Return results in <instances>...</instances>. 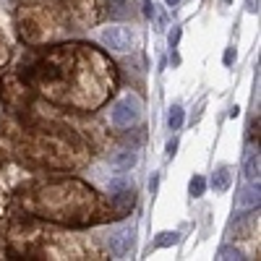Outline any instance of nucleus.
<instances>
[{
  "label": "nucleus",
  "mask_w": 261,
  "mask_h": 261,
  "mask_svg": "<svg viewBox=\"0 0 261 261\" xmlns=\"http://www.w3.org/2000/svg\"><path fill=\"white\" fill-rule=\"evenodd\" d=\"M130 6L128 3H120V0H113V3H105V16L110 18H130Z\"/></svg>",
  "instance_id": "nucleus-14"
},
{
  "label": "nucleus",
  "mask_w": 261,
  "mask_h": 261,
  "mask_svg": "<svg viewBox=\"0 0 261 261\" xmlns=\"http://www.w3.org/2000/svg\"><path fill=\"white\" fill-rule=\"evenodd\" d=\"M141 115V99L134 97V94H125L123 99L115 102L113 107V123L120 125V128H128V125H134Z\"/></svg>",
  "instance_id": "nucleus-7"
},
{
  "label": "nucleus",
  "mask_w": 261,
  "mask_h": 261,
  "mask_svg": "<svg viewBox=\"0 0 261 261\" xmlns=\"http://www.w3.org/2000/svg\"><path fill=\"white\" fill-rule=\"evenodd\" d=\"M165 3H167V6H170V8H175V6H178V3H180V0H165Z\"/></svg>",
  "instance_id": "nucleus-28"
},
{
  "label": "nucleus",
  "mask_w": 261,
  "mask_h": 261,
  "mask_svg": "<svg viewBox=\"0 0 261 261\" xmlns=\"http://www.w3.org/2000/svg\"><path fill=\"white\" fill-rule=\"evenodd\" d=\"M178 241H180V232L165 230V232H160V235L154 238V246H157V248H170V246H175Z\"/></svg>",
  "instance_id": "nucleus-15"
},
{
  "label": "nucleus",
  "mask_w": 261,
  "mask_h": 261,
  "mask_svg": "<svg viewBox=\"0 0 261 261\" xmlns=\"http://www.w3.org/2000/svg\"><path fill=\"white\" fill-rule=\"evenodd\" d=\"M134 241H136L134 227H123L115 235H110V251H113V256H118V258L128 256L130 248H134Z\"/></svg>",
  "instance_id": "nucleus-10"
},
{
  "label": "nucleus",
  "mask_w": 261,
  "mask_h": 261,
  "mask_svg": "<svg viewBox=\"0 0 261 261\" xmlns=\"http://www.w3.org/2000/svg\"><path fill=\"white\" fill-rule=\"evenodd\" d=\"M6 60H8V42H6L3 32H0V65H6Z\"/></svg>",
  "instance_id": "nucleus-21"
},
{
  "label": "nucleus",
  "mask_w": 261,
  "mask_h": 261,
  "mask_svg": "<svg viewBox=\"0 0 261 261\" xmlns=\"http://www.w3.org/2000/svg\"><path fill=\"white\" fill-rule=\"evenodd\" d=\"M230 183H232V172H230V167H225V165H222V167L212 175V188L222 193V191H227V188H230Z\"/></svg>",
  "instance_id": "nucleus-13"
},
{
  "label": "nucleus",
  "mask_w": 261,
  "mask_h": 261,
  "mask_svg": "<svg viewBox=\"0 0 261 261\" xmlns=\"http://www.w3.org/2000/svg\"><path fill=\"white\" fill-rule=\"evenodd\" d=\"M24 206L37 217L63 225H92L105 217V204L99 201L94 188L73 178L37 186L24 199Z\"/></svg>",
  "instance_id": "nucleus-2"
},
{
  "label": "nucleus",
  "mask_w": 261,
  "mask_h": 261,
  "mask_svg": "<svg viewBox=\"0 0 261 261\" xmlns=\"http://www.w3.org/2000/svg\"><path fill=\"white\" fill-rule=\"evenodd\" d=\"M167 125H170V130H178L183 125V107L180 105H172V110L167 115Z\"/></svg>",
  "instance_id": "nucleus-18"
},
{
  "label": "nucleus",
  "mask_w": 261,
  "mask_h": 261,
  "mask_svg": "<svg viewBox=\"0 0 261 261\" xmlns=\"http://www.w3.org/2000/svg\"><path fill=\"white\" fill-rule=\"evenodd\" d=\"M175 149H178V141L172 139V141L167 144V157H172V154H175Z\"/></svg>",
  "instance_id": "nucleus-26"
},
{
  "label": "nucleus",
  "mask_w": 261,
  "mask_h": 261,
  "mask_svg": "<svg viewBox=\"0 0 261 261\" xmlns=\"http://www.w3.org/2000/svg\"><path fill=\"white\" fill-rule=\"evenodd\" d=\"M11 251L29 258H86L84 248L58 230H42L16 222L11 227Z\"/></svg>",
  "instance_id": "nucleus-3"
},
{
  "label": "nucleus",
  "mask_w": 261,
  "mask_h": 261,
  "mask_svg": "<svg viewBox=\"0 0 261 261\" xmlns=\"http://www.w3.org/2000/svg\"><path fill=\"white\" fill-rule=\"evenodd\" d=\"M27 154L39 160L42 165L47 167H76L84 162V149L79 144H73L68 136H60V134H32L24 144Z\"/></svg>",
  "instance_id": "nucleus-4"
},
{
  "label": "nucleus",
  "mask_w": 261,
  "mask_h": 261,
  "mask_svg": "<svg viewBox=\"0 0 261 261\" xmlns=\"http://www.w3.org/2000/svg\"><path fill=\"white\" fill-rule=\"evenodd\" d=\"M188 191H191V196H193V199H199V196H204V191H206V180H204L201 175H193V178H191V186H188Z\"/></svg>",
  "instance_id": "nucleus-20"
},
{
  "label": "nucleus",
  "mask_w": 261,
  "mask_h": 261,
  "mask_svg": "<svg viewBox=\"0 0 261 261\" xmlns=\"http://www.w3.org/2000/svg\"><path fill=\"white\" fill-rule=\"evenodd\" d=\"M3 97H6V102L13 105V107H24V105L32 99V86L16 73V76L6 79V84H3Z\"/></svg>",
  "instance_id": "nucleus-8"
},
{
  "label": "nucleus",
  "mask_w": 261,
  "mask_h": 261,
  "mask_svg": "<svg viewBox=\"0 0 261 261\" xmlns=\"http://www.w3.org/2000/svg\"><path fill=\"white\" fill-rule=\"evenodd\" d=\"M16 21H18L21 37L29 45H47L63 32L58 13L50 11L47 6H21L16 13Z\"/></svg>",
  "instance_id": "nucleus-5"
},
{
  "label": "nucleus",
  "mask_w": 261,
  "mask_h": 261,
  "mask_svg": "<svg viewBox=\"0 0 261 261\" xmlns=\"http://www.w3.org/2000/svg\"><path fill=\"white\" fill-rule=\"evenodd\" d=\"M18 76L50 102L97 110L115 89V65L92 45H58L18 65Z\"/></svg>",
  "instance_id": "nucleus-1"
},
{
  "label": "nucleus",
  "mask_w": 261,
  "mask_h": 261,
  "mask_svg": "<svg viewBox=\"0 0 261 261\" xmlns=\"http://www.w3.org/2000/svg\"><path fill=\"white\" fill-rule=\"evenodd\" d=\"M232 60H235V47H227V53H225V65H232Z\"/></svg>",
  "instance_id": "nucleus-24"
},
{
  "label": "nucleus",
  "mask_w": 261,
  "mask_h": 261,
  "mask_svg": "<svg viewBox=\"0 0 261 261\" xmlns=\"http://www.w3.org/2000/svg\"><path fill=\"white\" fill-rule=\"evenodd\" d=\"M258 170H261L258 151H251V154H246V162H243V175H246V180L258 183Z\"/></svg>",
  "instance_id": "nucleus-12"
},
{
  "label": "nucleus",
  "mask_w": 261,
  "mask_h": 261,
  "mask_svg": "<svg viewBox=\"0 0 261 261\" xmlns=\"http://www.w3.org/2000/svg\"><path fill=\"white\" fill-rule=\"evenodd\" d=\"M149 188H151V193H154V191H157V175H154V178H151V180H149Z\"/></svg>",
  "instance_id": "nucleus-27"
},
{
  "label": "nucleus",
  "mask_w": 261,
  "mask_h": 261,
  "mask_svg": "<svg viewBox=\"0 0 261 261\" xmlns=\"http://www.w3.org/2000/svg\"><path fill=\"white\" fill-rule=\"evenodd\" d=\"M225 3H232V0H225Z\"/></svg>",
  "instance_id": "nucleus-29"
},
{
  "label": "nucleus",
  "mask_w": 261,
  "mask_h": 261,
  "mask_svg": "<svg viewBox=\"0 0 261 261\" xmlns=\"http://www.w3.org/2000/svg\"><path fill=\"white\" fill-rule=\"evenodd\" d=\"M102 16H105L102 0H58V18L63 27L89 29L99 24Z\"/></svg>",
  "instance_id": "nucleus-6"
},
{
  "label": "nucleus",
  "mask_w": 261,
  "mask_h": 261,
  "mask_svg": "<svg viewBox=\"0 0 261 261\" xmlns=\"http://www.w3.org/2000/svg\"><path fill=\"white\" fill-rule=\"evenodd\" d=\"M217 258H222V261H243V253L232 248V246H222L220 251H217Z\"/></svg>",
  "instance_id": "nucleus-19"
},
{
  "label": "nucleus",
  "mask_w": 261,
  "mask_h": 261,
  "mask_svg": "<svg viewBox=\"0 0 261 261\" xmlns=\"http://www.w3.org/2000/svg\"><path fill=\"white\" fill-rule=\"evenodd\" d=\"M134 201H136V191H134V186H125V188H120V191H113V217H125L128 212H130V206H134Z\"/></svg>",
  "instance_id": "nucleus-11"
},
{
  "label": "nucleus",
  "mask_w": 261,
  "mask_h": 261,
  "mask_svg": "<svg viewBox=\"0 0 261 261\" xmlns=\"http://www.w3.org/2000/svg\"><path fill=\"white\" fill-rule=\"evenodd\" d=\"M178 42H180V27H175L170 32V47H178Z\"/></svg>",
  "instance_id": "nucleus-23"
},
{
  "label": "nucleus",
  "mask_w": 261,
  "mask_h": 261,
  "mask_svg": "<svg viewBox=\"0 0 261 261\" xmlns=\"http://www.w3.org/2000/svg\"><path fill=\"white\" fill-rule=\"evenodd\" d=\"M102 45L110 47V50H118V53H125L134 45V34L125 27H107L102 32Z\"/></svg>",
  "instance_id": "nucleus-9"
},
{
  "label": "nucleus",
  "mask_w": 261,
  "mask_h": 261,
  "mask_svg": "<svg viewBox=\"0 0 261 261\" xmlns=\"http://www.w3.org/2000/svg\"><path fill=\"white\" fill-rule=\"evenodd\" d=\"M144 13L146 16H154V6H151V0H144Z\"/></svg>",
  "instance_id": "nucleus-25"
},
{
  "label": "nucleus",
  "mask_w": 261,
  "mask_h": 261,
  "mask_svg": "<svg viewBox=\"0 0 261 261\" xmlns=\"http://www.w3.org/2000/svg\"><path fill=\"white\" fill-rule=\"evenodd\" d=\"M248 139H251V141H253V139L258 141V115L251 118V123H248Z\"/></svg>",
  "instance_id": "nucleus-22"
},
{
  "label": "nucleus",
  "mask_w": 261,
  "mask_h": 261,
  "mask_svg": "<svg viewBox=\"0 0 261 261\" xmlns=\"http://www.w3.org/2000/svg\"><path fill=\"white\" fill-rule=\"evenodd\" d=\"M241 204L243 206H258V183L241 191Z\"/></svg>",
  "instance_id": "nucleus-16"
},
{
  "label": "nucleus",
  "mask_w": 261,
  "mask_h": 261,
  "mask_svg": "<svg viewBox=\"0 0 261 261\" xmlns=\"http://www.w3.org/2000/svg\"><path fill=\"white\" fill-rule=\"evenodd\" d=\"M113 165H115L118 170H130V167L136 165V154H134V151H123V154L113 157Z\"/></svg>",
  "instance_id": "nucleus-17"
}]
</instances>
